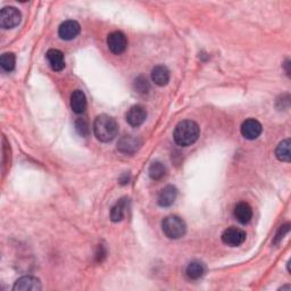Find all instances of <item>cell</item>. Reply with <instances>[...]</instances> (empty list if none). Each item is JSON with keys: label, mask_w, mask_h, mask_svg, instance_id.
<instances>
[{"label": "cell", "mask_w": 291, "mask_h": 291, "mask_svg": "<svg viewBox=\"0 0 291 291\" xmlns=\"http://www.w3.org/2000/svg\"><path fill=\"white\" fill-rule=\"evenodd\" d=\"M200 129L198 124L190 119H185V121L180 122L178 126L175 127L173 139L176 144L181 146V147H188V146L194 144L199 138Z\"/></svg>", "instance_id": "1"}, {"label": "cell", "mask_w": 291, "mask_h": 291, "mask_svg": "<svg viewBox=\"0 0 291 291\" xmlns=\"http://www.w3.org/2000/svg\"><path fill=\"white\" fill-rule=\"evenodd\" d=\"M262 130V124L257 119L249 118L242 123L241 134L248 140H255L261 136Z\"/></svg>", "instance_id": "10"}, {"label": "cell", "mask_w": 291, "mask_h": 291, "mask_svg": "<svg viewBox=\"0 0 291 291\" xmlns=\"http://www.w3.org/2000/svg\"><path fill=\"white\" fill-rule=\"evenodd\" d=\"M71 108L75 114H83L87 109V98L81 90L73 91L71 95Z\"/></svg>", "instance_id": "15"}, {"label": "cell", "mask_w": 291, "mask_h": 291, "mask_svg": "<svg viewBox=\"0 0 291 291\" xmlns=\"http://www.w3.org/2000/svg\"><path fill=\"white\" fill-rule=\"evenodd\" d=\"M106 257V251H105V248H103L102 246H99L98 247V251L96 253V259H97V262L98 263H101L103 259H105Z\"/></svg>", "instance_id": "25"}, {"label": "cell", "mask_w": 291, "mask_h": 291, "mask_svg": "<svg viewBox=\"0 0 291 291\" xmlns=\"http://www.w3.org/2000/svg\"><path fill=\"white\" fill-rule=\"evenodd\" d=\"M134 88H136L137 92H139V93H147L148 90H149V83H148L147 79H144V77L140 76L136 81H134Z\"/></svg>", "instance_id": "23"}, {"label": "cell", "mask_w": 291, "mask_h": 291, "mask_svg": "<svg viewBox=\"0 0 291 291\" xmlns=\"http://www.w3.org/2000/svg\"><path fill=\"white\" fill-rule=\"evenodd\" d=\"M289 227H290V224H289V223H287V224H284V225H282L281 227H280L279 232L277 233V237H275L274 243H279L280 241L282 240V239L284 238V236L287 235V233L289 232Z\"/></svg>", "instance_id": "24"}, {"label": "cell", "mask_w": 291, "mask_h": 291, "mask_svg": "<svg viewBox=\"0 0 291 291\" xmlns=\"http://www.w3.org/2000/svg\"><path fill=\"white\" fill-rule=\"evenodd\" d=\"M129 199L128 198H122L119 199L115 205L112 207L111 210V220L113 222H121L124 216H126L127 209H128Z\"/></svg>", "instance_id": "17"}, {"label": "cell", "mask_w": 291, "mask_h": 291, "mask_svg": "<svg viewBox=\"0 0 291 291\" xmlns=\"http://www.w3.org/2000/svg\"><path fill=\"white\" fill-rule=\"evenodd\" d=\"M107 46L114 55H121L126 51L128 47V39L126 34L121 31H114L109 33L107 38Z\"/></svg>", "instance_id": "5"}, {"label": "cell", "mask_w": 291, "mask_h": 291, "mask_svg": "<svg viewBox=\"0 0 291 291\" xmlns=\"http://www.w3.org/2000/svg\"><path fill=\"white\" fill-rule=\"evenodd\" d=\"M93 132L99 141L109 142L116 138L118 133V124L113 117L102 114V115L97 116L93 122Z\"/></svg>", "instance_id": "2"}, {"label": "cell", "mask_w": 291, "mask_h": 291, "mask_svg": "<svg viewBox=\"0 0 291 291\" xmlns=\"http://www.w3.org/2000/svg\"><path fill=\"white\" fill-rule=\"evenodd\" d=\"M222 241L230 247H239L246 241V232L235 226H231L222 233Z\"/></svg>", "instance_id": "6"}, {"label": "cell", "mask_w": 291, "mask_h": 291, "mask_svg": "<svg viewBox=\"0 0 291 291\" xmlns=\"http://www.w3.org/2000/svg\"><path fill=\"white\" fill-rule=\"evenodd\" d=\"M149 176L155 181L162 180L166 175V166L162 162H154L149 166Z\"/></svg>", "instance_id": "20"}, {"label": "cell", "mask_w": 291, "mask_h": 291, "mask_svg": "<svg viewBox=\"0 0 291 291\" xmlns=\"http://www.w3.org/2000/svg\"><path fill=\"white\" fill-rule=\"evenodd\" d=\"M15 64H16V58L13 53L4 54L0 58V66L5 72H12L15 69Z\"/></svg>", "instance_id": "21"}, {"label": "cell", "mask_w": 291, "mask_h": 291, "mask_svg": "<svg viewBox=\"0 0 291 291\" xmlns=\"http://www.w3.org/2000/svg\"><path fill=\"white\" fill-rule=\"evenodd\" d=\"M80 24L76 22V20H73V19H69V20H65L64 23H61L59 25V29H58V34L60 36V39L66 40V41H70L75 39L77 35L80 34Z\"/></svg>", "instance_id": "8"}, {"label": "cell", "mask_w": 291, "mask_h": 291, "mask_svg": "<svg viewBox=\"0 0 291 291\" xmlns=\"http://www.w3.org/2000/svg\"><path fill=\"white\" fill-rule=\"evenodd\" d=\"M178 197V190L174 185H168L160 191L158 196V205L162 207H170L174 204V201Z\"/></svg>", "instance_id": "14"}, {"label": "cell", "mask_w": 291, "mask_h": 291, "mask_svg": "<svg viewBox=\"0 0 291 291\" xmlns=\"http://www.w3.org/2000/svg\"><path fill=\"white\" fill-rule=\"evenodd\" d=\"M47 60L51 67V70L55 72H60L65 67V58L64 54L58 49H49L46 54Z\"/></svg>", "instance_id": "12"}, {"label": "cell", "mask_w": 291, "mask_h": 291, "mask_svg": "<svg viewBox=\"0 0 291 291\" xmlns=\"http://www.w3.org/2000/svg\"><path fill=\"white\" fill-rule=\"evenodd\" d=\"M290 140H283L279 143V146L275 149V156L277 158L280 160V162H285L289 163L290 162V157H291V152H290Z\"/></svg>", "instance_id": "19"}, {"label": "cell", "mask_w": 291, "mask_h": 291, "mask_svg": "<svg viewBox=\"0 0 291 291\" xmlns=\"http://www.w3.org/2000/svg\"><path fill=\"white\" fill-rule=\"evenodd\" d=\"M75 129L77 133L80 134L82 137H87L88 134L90 132V129H89V124H88L87 119L86 118H79L77 121L75 122Z\"/></svg>", "instance_id": "22"}, {"label": "cell", "mask_w": 291, "mask_h": 291, "mask_svg": "<svg viewBox=\"0 0 291 291\" xmlns=\"http://www.w3.org/2000/svg\"><path fill=\"white\" fill-rule=\"evenodd\" d=\"M152 80L155 82V85L159 87H164L170 81V71L164 65L155 66L152 72Z\"/></svg>", "instance_id": "16"}, {"label": "cell", "mask_w": 291, "mask_h": 291, "mask_svg": "<svg viewBox=\"0 0 291 291\" xmlns=\"http://www.w3.org/2000/svg\"><path fill=\"white\" fill-rule=\"evenodd\" d=\"M233 214H235V217L239 223H241V224H248L253 218V210L248 202L241 201L236 206Z\"/></svg>", "instance_id": "13"}, {"label": "cell", "mask_w": 291, "mask_h": 291, "mask_svg": "<svg viewBox=\"0 0 291 291\" xmlns=\"http://www.w3.org/2000/svg\"><path fill=\"white\" fill-rule=\"evenodd\" d=\"M205 272H206L205 265L198 261L191 262L188 266H186V269H185L186 277H188L190 280H198L204 277Z\"/></svg>", "instance_id": "18"}, {"label": "cell", "mask_w": 291, "mask_h": 291, "mask_svg": "<svg viewBox=\"0 0 291 291\" xmlns=\"http://www.w3.org/2000/svg\"><path fill=\"white\" fill-rule=\"evenodd\" d=\"M127 122L133 128H138L143 124L147 118V111L141 105H134L127 113Z\"/></svg>", "instance_id": "9"}, {"label": "cell", "mask_w": 291, "mask_h": 291, "mask_svg": "<svg viewBox=\"0 0 291 291\" xmlns=\"http://www.w3.org/2000/svg\"><path fill=\"white\" fill-rule=\"evenodd\" d=\"M140 146H141V141L138 137L134 136H124L118 140L117 142V149L118 152L126 155H132L136 152H138Z\"/></svg>", "instance_id": "7"}, {"label": "cell", "mask_w": 291, "mask_h": 291, "mask_svg": "<svg viewBox=\"0 0 291 291\" xmlns=\"http://www.w3.org/2000/svg\"><path fill=\"white\" fill-rule=\"evenodd\" d=\"M22 20V14L16 7H4L0 12V27L3 29H14Z\"/></svg>", "instance_id": "4"}, {"label": "cell", "mask_w": 291, "mask_h": 291, "mask_svg": "<svg viewBox=\"0 0 291 291\" xmlns=\"http://www.w3.org/2000/svg\"><path fill=\"white\" fill-rule=\"evenodd\" d=\"M41 282L39 279L34 277H22L15 282L13 290L14 291H40L41 290Z\"/></svg>", "instance_id": "11"}, {"label": "cell", "mask_w": 291, "mask_h": 291, "mask_svg": "<svg viewBox=\"0 0 291 291\" xmlns=\"http://www.w3.org/2000/svg\"><path fill=\"white\" fill-rule=\"evenodd\" d=\"M162 227L165 236L170 239H174V240L182 238L186 232L185 222L176 215H171L164 218Z\"/></svg>", "instance_id": "3"}]
</instances>
